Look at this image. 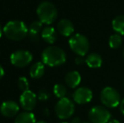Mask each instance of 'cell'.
<instances>
[{
    "label": "cell",
    "instance_id": "6da1fadb",
    "mask_svg": "<svg viewBox=\"0 0 124 123\" xmlns=\"http://www.w3.org/2000/svg\"><path fill=\"white\" fill-rule=\"evenodd\" d=\"M42 62L49 67H57L65 63L67 60L66 53L58 46H48L41 53Z\"/></svg>",
    "mask_w": 124,
    "mask_h": 123
},
{
    "label": "cell",
    "instance_id": "7a4b0ae2",
    "mask_svg": "<svg viewBox=\"0 0 124 123\" xmlns=\"http://www.w3.org/2000/svg\"><path fill=\"white\" fill-rule=\"evenodd\" d=\"M29 30L26 25L20 20H12L3 27V34L12 41H21L27 36Z\"/></svg>",
    "mask_w": 124,
    "mask_h": 123
},
{
    "label": "cell",
    "instance_id": "3957f363",
    "mask_svg": "<svg viewBox=\"0 0 124 123\" xmlns=\"http://www.w3.org/2000/svg\"><path fill=\"white\" fill-rule=\"evenodd\" d=\"M36 14L40 21L46 25L52 24L57 18V8L53 3L48 1H44L38 5Z\"/></svg>",
    "mask_w": 124,
    "mask_h": 123
},
{
    "label": "cell",
    "instance_id": "277c9868",
    "mask_svg": "<svg viewBox=\"0 0 124 123\" xmlns=\"http://www.w3.org/2000/svg\"><path fill=\"white\" fill-rule=\"evenodd\" d=\"M70 49L78 56L85 57L90 50V42L85 36L79 33L74 34L69 41Z\"/></svg>",
    "mask_w": 124,
    "mask_h": 123
},
{
    "label": "cell",
    "instance_id": "5b68a950",
    "mask_svg": "<svg viewBox=\"0 0 124 123\" xmlns=\"http://www.w3.org/2000/svg\"><path fill=\"white\" fill-rule=\"evenodd\" d=\"M100 100L102 105L107 108H115L121 103V96L116 89L106 87L101 90Z\"/></svg>",
    "mask_w": 124,
    "mask_h": 123
},
{
    "label": "cell",
    "instance_id": "8992f818",
    "mask_svg": "<svg viewBox=\"0 0 124 123\" xmlns=\"http://www.w3.org/2000/svg\"><path fill=\"white\" fill-rule=\"evenodd\" d=\"M74 104L70 99L62 98L57 101L55 106V112L57 116L61 120H67L70 118L74 113Z\"/></svg>",
    "mask_w": 124,
    "mask_h": 123
},
{
    "label": "cell",
    "instance_id": "52a82bcc",
    "mask_svg": "<svg viewBox=\"0 0 124 123\" xmlns=\"http://www.w3.org/2000/svg\"><path fill=\"white\" fill-rule=\"evenodd\" d=\"M88 116L91 123H108L111 117L109 110L102 105L92 107Z\"/></svg>",
    "mask_w": 124,
    "mask_h": 123
},
{
    "label": "cell",
    "instance_id": "ba28073f",
    "mask_svg": "<svg viewBox=\"0 0 124 123\" xmlns=\"http://www.w3.org/2000/svg\"><path fill=\"white\" fill-rule=\"evenodd\" d=\"M32 54L26 50H19L12 53L10 62L16 67H24L28 66L32 61Z\"/></svg>",
    "mask_w": 124,
    "mask_h": 123
},
{
    "label": "cell",
    "instance_id": "9c48e42d",
    "mask_svg": "<svg viewBox=\"0 0 124 123\" xmlns=\"http://www.w3.org/2000/svg\"><path fill=\"white\" fill-rule=\"evenodd\" d=\"M93 99V92L87 87H79L73 94V100L78 105H85Z\"/></svg>",
    "mask_w": 124,
    "mask_h": 123
},
{
    "label": "cell",
    "instance_id": "30bf717a",
    "mask_svg": "<svg viewBox=\"0 0 124 123\" xmlns=\"http://www.w3.org/2000/svg\"><path fill=\"white\" fill-rule=\"evenodd\" d=\"M37 102V96L31 90L25 91L20 97V105L25 111H31L35 108Z\"/></svg>",
    "mask_w": 124,
    "mask_h": 123
},
{
    "label": "cell",
    "instance_id": "8fae6325",
    "mask_svg": "<svg viewBox=\"0 0 124 123\" xmlns=\"http://www.w3.org/2000/svg\"><path fill=\"white\" fill-rule=\"evenodd\" d=\"M20 106L18 103L14 100H7L4 101L0 106V112L5 117H14L19 113Z\"/></svg>",
    "mask_w": 124,
    "mask_h": 123
},
{
    "label": "cell",
    "instance_id": "7c38bea8",
    "mask_svg": "<svg viewBox=\"0 0 124 123\" xmlns=\"http://www.w3.org/2000/svg\"><path fill=\"white\" fill-rule=\"evenodd\" d=\"M57 30L60 35L65 36V37H68V36H72V34L74 33V26L69 20L62 19L57 23Z\"/></svg>",
    "mask_w": 124,
    "mask_h": 123
},
{
    "label": "cell",
    "instance_id": "4fadbf2b",
    "mask_svg": "<svg viewBox=\"0 0 124 123\" xmlns=\"http://www.w3.org/2000/svg\"><path fill=\"white\" fill-rule=\"evenodd\" d=\"M65 83L68 87L75 89L81 83V75L78 71L69 72L65 76Z\"/></svg>",
    "mask_w": 124,
    "mask_h": 123
},
{
    "label": "cell",
    "instance_id": "5bb4252c",
    "mask_svg": "<svg viewBox=\"0 0 124 123\" xmlns=\"http://www.w3.org/2000/svg\"><path fill=\"white\" fill-rule=\"evenodd\" d=\"M102 58L98 53H90L85 58V63L90 68H99L102 65Z\"/></svg>",
    "mask_w": 124,
    "mask_h": 123
},
{
    "label": "cell",
    "instance_id": "9a60e30c",
    "mask_svg": "<svg viewBox=\"0 0 124 123\" xmlns=\"http://www.w3.org/2000/svg\"><path fill=\"white\" fill-rule=\"evenodd\" d=\"M57 32L52 26H46L41 30V38L48 44H53L57 40Z\"/></svg>",
    "mask_w": 124,
    "mask_h": 123
},
{
    "label": "cell",
    "instance_id": "2e32d148",
    "mask_svg": "<svg viewBox=\"0 0 124 123\" xmlns=\"http://www.w3.org/2000/svg\"><path fill=\"white\" fill-rule=\"evenodd\" d=\"M45 73V64L41 62H35L30 68V75L32 79H41Z\"/></svg>",
    "mask_w": 124,
    "mask_h": 123
},
{
    "label": "cell",
    "instance_id": "e0dca14e",
    "mask_svg": "<svg viewBox=\"0 0 124 123\" xmlns=\"http://www.w3.org/2000/svg\"><path fill=\"white\" fill-rule=\"evenodd\" d=\"M15 123H36L35 115L31 111H24L16 116Z\"/></svg>",
    "mask_w": 124,
    "mask_h": 123
},
{
    "label": "cell",
    "instance_id": "ac0fdd59",
    "mask_svg": "<svg viewBox=\"0 0 124 123\" xmlns=\"http://www.w3.org/2000/svg\"><path fill=\"white\" fill-rule=\"evenodd\" d=\"M112 29L116 34L124 35V15H118L112 20Z\"/></svg>",
    "mask_w": 124,
    "mask_h": 123
},
{
    "label": "cell",
    "instance_id": "d6986e66",
    "mask_svg": "<svg viewBox=\"0 0 124 123\" xmlns=\"http://www.w3.org/2000/svg\"><path fill=\"white\" fill-rule=\"evenodd\" d=\"M41 29H42V23L40 20L34 21L31 24L28 30H29V35L31 41L38 39V33L41 30Z\"/></svg>",
    "mask_w": 124,
    "mask_h": 123
},
{
    "label": "cell",
    "instance_id": "ffe728a7",
    "mask_svg": "<svg viewBox=\"0 0 124 123\" xmlns=\"http://www.w3.org/2000/svg\"><path fill=\"white\" fill-rule=\"evenodd\" d=\"M108 44L109 46L111 49H117L123 44V40H122V36L119 34H114L111 35L109 38V41H108Z\"/></svg>",
    "mask_w": 124,
    "mask_h": 123
},
{
    "label": "cell",
    "instance_id": "44dd1931",
    "mask_svg": "<svg viewBox=\"0 0 124 123\" xmlns=\"http://www.w3.org/2000/svg\"><path fill=\"white\" fill-rule=\"evenodd\" d=\"M53 94L59 100L65 98L66 95H67V89H66V87L63 84H57L53 87Z\"/></svg>",
    "mask_w": 124,
    "mask_h": 123
},
{
    "label": "cell",
    "instance_id": "7402d4cb",
    "mask_svg": "<svg viewBox=\"0 0 124 123\" xmlns=\"http://www.w3.org/2000/svg\"><path fill=\"white\" fill-rule=\"evenodd\" d=\"M18 86L20 88V89L22 92H25V91L29 90L30 84L28 82L27 79L25 77H20L18 79Z\"/></svg>",
    "mask_w": 124,
    "mask_h": 123
},
{
    "label": "cell",
    "instance_id": "603a6c76",
    "mask_svg": "<svg viewBox=\"0 0 124 123\" xmlns=\"http://www.w3.org/2000/svg\"><path fill=\"white\" fill-rule=\"evenodd\" d=\"M49 98H50L49 93L46 90H45V89H41V90H40L38 92L37 99L39 100H41V101H46Z\"/></svg>",
    "mask_w": 124,
    "mask_h": 123
},
{
    "label": "cell",
    "instance_id": "cb8c5ba5",
    "mask_svg": "<svg viewBox=\"0 0 124 123\" xmlns=\"http://www.w3.org/2000/svg\"><path fill=\"white\" fill-rule=\"evenodd\" d=\"M75 63L77 65H81L83 64L84 62H85V59H84V57H80V56H78V58H75Z\"/></svg>",
    "mask_w": 124,
    "mask_h": 123
},
{
    "label": "cell",
    "instance_id": "d4e9b609",
    "mask_svg": "<svg viewBox=\"0 0 124 123\" xmlns=\"http://www.w3.org/2000/svg\"><path fill=\"white\" fill-rule=\"evenodd\" d=\"M119 108H120L121 113L124 116V99L121 100V103H120V105H119Z\"/></svg>",
    "mask_w": 124,
    "mask_h": 123
},
{
    "label": "cell",
    "instance_id": "484cf974",
    "mask_svg": "<svg viewBox=\"0 0 124 123\" xmlns=\"http://www.w3.org/2000/svg\"><path fill=\"white\" fill-rule=\"evenodd\" d=\"M72 123H81V120L79 117H74L72 121Z\"/></svg>",
    "mask_w": 124,
    "mask_h": 123
},
{
    "label": "cell",
    "instance_id": "4316f807",
    "mask_svg": "<svg viewBox=\"0 0 124 123\" xmlns=\"http://www.w3.org/2000/svg\"><path fill=\"white\" fill-rule=\"evenodd\" d=\"M3 75H4V71H3V68L2 67V66L0 65V79L3 77Z\"/></svg>",
    "mask_w": 124,
    "mask_h": 123
},
{
    "label": "cell",
    "instance_id": "83f0119b",
    "mask_svg": "<svg viewBox=\"0 0 124 123\" xmlns=\"http://www.w3.org/2000/svg\"><path fill=\"white\" fill-rule=\"evenodd\" d=\"M44 115H46V116H49V110H47V109H45L44 110Z\"/></svg>",
    "mask_w": 124,
    "mask_h": 123
},
{
    "label": "cell",
    "instance_id": "f1b7e54d",
    "mask_svg": "<svg viewBox=\"0 0 124 123\" xmlns=\"http://www.w3.org/2000/svg\"><path fill=\"white\" fill-rule=\"evenodd\" d=\"M3 29L2 28L1 25H0V38L2 37V35H3Z\"/></svg>",
    "mask_w": 124,
    "mask_h": 123
},
{
    "label": "cell",
    "instance_id": "f546056e",
    "mask_svg": "<svg viewBox=\"0 0 124 123\" xmlns=\"http://www.w3.org/2000/svg\"><path fill=\"white\" fill-rule=\"evenodd\" d=\"M108 123H120V122L117 120H111V121H110Z\"/></svg>",
    "mask_w": 124,
    "mask_h": 123
},
{
    "label": "cell",
    "instance_id": "4dcf8cb0",
    "mask_svg": "<svg viewBox=\"0 0 124 123\" xmlns=\"http://www.w3.org/2000/svg\"><path fill=\"white\" fill-rule=\"evenodd\" d=\"M36 123H47L46 122H45V121H39L38 122H36Z\"/></svg>",
    "mask_w": 124,
    "mask_h": 123
},
{
    "label": "cell",
    "instance_id": "1f68e13d",
    "mask_svg": "<svg viewBox=\"0 0 124 123\" xmlns=\"http://www.w3.org/2000/svg\"><path fill=\"white\" fill-rule=\"evenodd\" d=\"M81 123H91V122H81Z\"/></svg>",
    "mask_w": 124,
    "mask_h": 123
},
{
    "label": "cell",
    "instance_id": "d6a6232c",
    "mask_svg": "<svg viewBox=\"0 0 124 123\" xmlns=\"http://www.w3.org/2000/svg\"><path fill=\"white\" fill-rule=\"evenodd\" d=\"M123 58H124V49H123Z\"/></svg>",
    "mask_w": 124,
    "mask_h": 123
},
{
    "label": "cell",
    "instance_id": "836d02e7",
    "mask_svg": "<svg viewBox=\"0 0 124 123\" xmlns=\"http://www.w3.org/2000/svg\"><path fill=\"white\" fill-rule=\"evenodd\" d=\"M61 123H69V122H61Z\"/></svg>",
    "mask_w": 124,
    "mask_h": 123
}]
</instances>
